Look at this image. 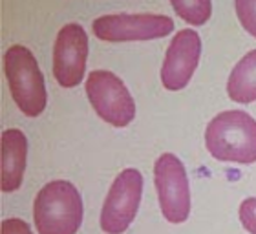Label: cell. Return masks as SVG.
<instances>
[{"mask_svg":"<svg viewBox=\"0 0 256 234\" xmlns=\"http://www.w3.org/2000/svg\"><path fill=\"white\" fill-rule=\"evenodd\" d=\"M170 4L178 16L190 26H203L212 15L210 0H170Z\"/></svg>","mask_w":256,"mask_h":234,"instance_id":"7c38bea8","label":"cell"},{"mask_svg":"<svg viewBox=\"0 0 256 234\" xmlns=\"http://www.w3.org/2000/svg\"><path fill=\"white\" fill-rule=\"evenodd\" d=\"M154 183L161 214L170 224H183L190 214V186L180 158L166 152L154 163Z\"/></svg>","mask_w":256,"mask_h":234,"instance_id":"5b68a950","label":"cell"},{"mask_svg":"<svg viewBox=\"0 0 256 234\" xmlns=\"http://www.w3.org/2000/svg\"><path fill=\"white\" fill-rule=\"evenodd\" d=\"M174 30V20L156 13H114L94 20V33L106 42H130L152 40L166 37Z\"/></svg>","mask_w":256,"mask_h":234,"instance_id":"8992f818","label":"cell"},{"mask_svg":"<svg viewBox=\"0 0 256 234\" xmlns=\"http://www.w3.org/2000/svg\"><path fill=\"white\" fill-rule=\"evenodd\" d=\"M205 146L222 163L251 165L256 161V121L242 110L218 114L207 124Z\"/></svg>","mask_w":256,"mask_h":234,"instance_id":"6da1fadb","label":"cell"},{"mask_svg":"<svg viewBox=\"0 0 256 234\" xmlns=\"http://www.w3.org/2000/svg\"><path fill=\"white\" fill-rule=\"evenodd\" d=\"M227 94L242 104L256 101V50L244 55L232 68L227 80Z\"/></svg>","mask_w":256,"mask_h":234,"instance_id":"8fae6325","label":"cell"},{"mask_svg":"<svg viewBox=\"0 0 256 234\" xmlns=\"http://www.w3.org/2000/svg\"><path fill=\"white\" fill-rule=\"evenodd\" d=\"M86 96L97 116L116 128H124L136 117V102L124 82L108 70H96L86 79Z\"/></svg>","mask_w":256,"mask_h":234,"instance_id":"277c9868","label":"cell"},{"mask_svg":"<svg viewBox=\"0 0 256 234\" xmlns=\"http://www.w3.org/2000/svg\"><path fill=\"white\" fill-rule=\"evenodd\" d=\"M4 72L11 97L24 116L38 117L48 104V90L35 55L20 44L4 54Z\"/></svg>","mask_w":256,"mask_h":234,"instance_id":"3957f363","label":"cell"},{"mask_svg":"<svg viewBox=\"0 0 256 234\" xmlns=\"http://www.w3.org/2000/svg\"><path fill=\"white\" fill-rule=\"evenodd\" d=\"M234 8L244 30L256 38V0H234Z\"/></svg>","mask_w":256,"mask_h":234,"instance_id":"4fadbf2b","label":"cell"},{"mask_svg":"<svg viewBox=\"0 0 256 234\" xmlns=\"http://www.w3.org/2000/svg\"><path fill=\"white\" fill-rule=\"evenodd\" d=\"M0 232L2 234H33L32 227L24 222V220L18 218H8L2 222V227H0Z\"/></svg>","mask_w":256,"mask_h":234,"instance_id":"9a60e30c","label":"cell"},{"mask_svg":"<svg viewBox=\"0 0 256 234\" xmlns=\"http://www.w3.org/2000/svg\"><path fill=\"white\" fill-rule=\"evenodd\" d=\"M88 35L80 24L62 26L54 46V75L62 88H75L84 77Z\"/></svg>","mask_w":256,"mask_h":234,"instance_id":"ba28073f","label":"cell"},{"mask_svg":"<svg viewBox=\"0 0 256 234\" xmlns=\"http://www.w3.org/2000/svg\"><path fill=\"white\" fill-rule=\"evenodd\" d=\"M143 194V176L124 168L114 180L101 210V229L106 234H123L138 216Z\"/></svg>","mask_w":256,"mask_h":234,"instance_id":"52a82bcc","label":"cell"},{"mask_svg":"<svg viewBox=\"0 0 256 234\" xmlns=\"http://www.w3.org/2000/svg\"><path fill=\"white\" fill-rule=\"evenodd\" d=\"M33 222L38 234H77L82 224V198L74 183L50 181L33 203Z\"/></svg>","mask_w":256,"mask_h":234,"instance_id":"7a4b0ae2","label":"cell"},{"mask_svg":"<svg viewBox=\"0 0 256 234\" xmlns=\"http://www.w3.org/2000/svg\"><path fill=\"white\" fill-rule=\"evenodd\" d=\"M240 222L247 232L256 234V198H247L242 202Z\"/></svg>","mask_w":256,"mask_h":234,"instance_id":"5bb4252c","label":"cell"},{"mask_svg":"<svg viewBox=\"0 0 256 234\" xmlns=\"http://www.w3.org/2000/svg\"><path fill=\"white\" fill-rule=\"evenodd\" d=\"M202 55V38L194 30H182L168 44L161 66V82L166 90L180 92L190 82Z\"/></svg>","mask_w":256,"mask_h":234,"instance_id":"9c48e42d","label":"cell"},{"mask_svg":"<svg viewBox=\"0 0 256 234\" xmlns=\"http://www.w3.org/2000/svg\"><path fill=\"white\" fill-rule=\"evenodd\" d=\"M28 139L22 130L10 128L2 132V192H15L20 188L26 170Z\"/></svg>","mask_w":256,"mask_h":234,"instance_id":"30bf717a","label":"cell"}]
</instances>
